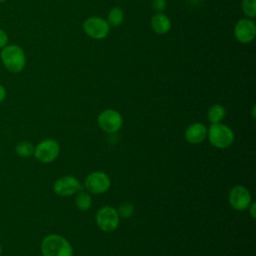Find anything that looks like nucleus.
I'll use <instances>...</instances> for the list:
<instances>
[{"instance_id": "9", "label": "nucleus", "mask_w": 256, "mask_h": 256, "mask_svg": "<svg viewBox=\"0 0 256 256\" xmlns=\"http://www.w3.org/2000/svg\"><path fill=\"white\" fill-rule=\"evenodd\" d=\"M83 29L89 37L93 39H103L108 35L110 26L103 18L90 17L83 23Z\"/></svg>"}, {"instance_id": "14", "label": "nucleus", "mask_w": 256, "mask_h": 256, "mask_svg": "<svg viewBox=\"0 0 256 256\" xmlns=\"http://www.w3.org/2000/svg\"><path fill=\"white\" fill-rule=\"evenodd\" d=\"M225 114H226V111L222 105L214 104L208 109L207 118L211 122V124L220 123L225 117Z\"/></svg>"}, {"instance_id": "15", "label": "nucleus", "mask_w": 256, "mask_h": 256, "mask_svg": "<svg viewBox=\"0 0 256 256\" xmlns=\"http://www.w3.org/2000/svg\"><path fill=\"white\" fill-rule=\"evenodd\" d=\"M34 145L26 140L20 141L15 146V152L16 154L21 158H29L34 153Z\"/></svg>"}, {"instance_id": "8", "label": "nucleus", "mask_w": 256, "mask_h": 256, "mask_svg": "<svg viewBox=\"0 0 256 256\" xmlns=\"http://www.w3.org/2000/svg\"><path fill=\"white\" fill-rule=\"evenodd\" d=\"M82 186L74 176H63L58 178L53 184V191L60 197H69L81 191Z\"/></svg>"}, {"instance_id": "21", "label": "nucleus", "mask_w": 256, "mask_h": 256, "mask_svg": "<svg viewBox=\"0 0 256 256\" xmlns=\"http://www.w3.org/2000/svg\"><path fill=\"white\" fill-rule=\"evenodd\" d=\"M8 45V35L5 30L0 28V49Z\"/></svg>"}, {"instance_id": "19", "label": "nucleus", "mask_w": 256, "mask_h": 256, "mask_svg": "<svg viewBox=\"0 0 256 256\" xmlns=\"http://www.w3.org/2000/svg\"><path fill=\"white\" fill-rule=\"evenodd\" d=\"M242 9L247 17L254 18L256 15V0H242Z\"/></svg>"}, {"instance_id": "20", "label": "nucleus", "mask_w": 256, "mask_h": 256, "mask_svg": "<svg viewBox=\"0 0 256 256\" xmlns=\"http://www.w3.org/2000/svg\"><path fill=\"white\" fill-rule=\"evenodd\" d=\"M152 7L155 11H157L158 13H161L162 11H164L166 7V0H153Z\"/></svg>"}, {"instance_id": "7", "label": "nucleus", "mask_w": 256, "mask_h": 256, "mask_svg": "<svg viewBox=\"0 0 256 256\" xmlns=\"http://www.w3.org/2000/svg\"><path fill=\"white\" fill-rule=\"evenodd\" d=\"M85 188L93 194H102L109 190L111 180L109 176L102 171L91 172L84 181Z\"/></svg>"}, {"instance_id": "17", "label": "nucleus", "mask_w": 256, "mask_h": 256, "mask_svg": "<svg viewBox=\"0 0 256 256\" xmlns=\"http://www.w3.org/2000/svg\"><path fill=\"white\" fill-rule=\"evenodd\" d=\"M124 19V13L121 8L114 7L109 11L108 14V24L112 27H118L122 24Z\"/></svg>"}, {"instance_id": "18", "label": "nucleus", "mask_w": 256, "mask_h": 256, "mask_svg": "<svg viewBox=\"0 0 256 256\" xmlns=\"http://www.w3.org/2000/svg\"><path fill=\"white\" fill-rule=\"evenodd\" d=\"M120 218L127 219L130 218L134 214V206L129 202H123L119 205L118 209H116Z\"/></svg>"}, {"instance_id": "2", "label": "nucleus", "mask_w": 256, "mask_h": 256, "mask_svg": "<svg viewBox=\"0 0 256 256\" xmlns=\"http://www.w3.org/2000/svg\"><path fill=\"white\" fill-rule=\"evenodd\" d=\"M42 256H73V247L59 234H49L41 242Z\"/></svg>"}, {"instance_id": "11", "label": "nucleus", "mask_w": 256, "mask_h": 256, "mask_svg": "<svg viewBox=\"0 0 256 256\" xmlns=\"http://www.w3.org/2000/svg\"><path fill=\"white\" fill-rule=\"evenodd\" d=\"M236 39L241 43H250L254 40L256 35L255 23L249 18L240 19L234 28Z\"/></svg>"}, {"instance_id": "12", "label": "nucleus", "mask_w": 256, "mask_h": 256, "mask_svg": "<svg viewBox=\"0 0 256 256\" xmlns=\"http://www.w3.org/2000/svg\"><path fill=\"white\" fill-rule=\"evenodd\" d=\"M207 127L199 122L189 125L185 131V139L191 144L203 142L207 137Z\"/></svg>"}, {"instance_id": "10", "label": "nucleus", "mask_w": 256, "mask_h": 256, "mask_svg": "<svg viewBox=\"0 0 256 256\" xmlns=\"http://www.w3.org/2000/svg\"><path fill=\"white\" fill-rule=\"evenodd\" d=\"M229 203L235 210H245L248 208L251 200V194L249 190L243 185H235L229 191Z\"/></svg>"}, {"instance_id": "26", "label": "nucleus", "mask_w": 256, "mask_h": 256, "mask_svg": "<svg viewBox=\"0 0 256 256\" xmlns=\"http://www.w3.org/2000/svg\"><path fill=\"white\" fill-rule=\"evenodd\" d=\"M5 1H7V0H0V3H3V2H5Z\"/></svg>"}, {"instance_id": "23", "label": "nucleus", "mask_w": 256, "mask_h": 256, "mask_svg": "<svg viewBox=\"0 0 256 256\" xmlns=\"http://www.w3.org/2000/svg\"><path fill=\"white\" fill-rule=\"evenodd\" d=\"M6 98V89L2 84H0V103L3 102Z\"/></svg>"}, {"instance_id": "22", "label": "nucleus", "mask_w": 256, "mask_h": 256, "mask_svg": "<svg viewBox=\"0 0 256 256\" xmlns=\"http://www.w3.org/2000/svg\"><path fill=\"white\" fill-rule=\"evenodd\" d=\"M248 211H249V214L251 215V217L253 218V219H255L256 218V212H255V203L254 202H251L250 203V205L248 206Z\"/></svg>"}, {"instance_id": "4", "label": "nucleus", "mask_w": 256, "mask_h": 256, "mask_svg": "<svg viewBox=\"0 0 256 256\" xmlns=\"http://www.w3.org/2000/svg\"><path fill=\"white\" fill-rule=\"evenodd\" d=\"M60 153V144L56 139L47 138L40 141L34 147L33 156L39 162L48 164L53 162Z\"/></svg>"}, {"instance_id": "6", "label": "nucleus", "mask_w": 256, "mask_h": 256, "mask_svg": "<svg viewBox=\"0 0 256 256\" xmlns=\"http://www.w3.org/2000/svg\"><path fill=\"white\" fill-rule=\"evenodd\" d=\"M98 125L102 131L113 134L120 130L123 125L122 115L114 109H106L98 116Z\"/></svg>"}, {"instance_id": "1", "label": "nucleus", "mask_w": 256, "mask_h": 256, "mask_svg": "<svg viewBox=\"0 0 256 256\" xmlns=\"http://www.w3.org/2000/svg\"><path fill=\"white\" fill-rule=\"evenodd\" d=\"M0 59L7 71L13 74L20 73L26 65V55L24 50L16 45H6L1 49Z\"/></svg>"}, {"instance_id": "16", "label": "nucleus", "mask_w": 256, "mask_h": 256, "mask_svg": "<svg viewBox=\"0 0 256 256\" xmlns=\"http://www.w3.org/2000/svg\"><path fill=\"white\" fill-rule=\"evenodd\" d=\"M76 207L81 211H86L91 208L92 205V198L91 196L85 191H79L76 194L75 198Z\"/></svg>"}, {"instance_id": "13", "label": "nucleus", "mask_w": 256, "mask_h": 256, "mask_svg": "<svg viewBox=\"0 0 256 256\" xmlns=\"http://www.w3.org/2000/svg\"><path fill=\"white\" fill-rule=\"evenodd\" d=\"M151 27L157 34H165L170 30L171 22L166 15L157 13L151 19Z\"/></svg>"}, {"instance_id": "25", "label": "nucleus", "mask_w": 256, "mask_h": 256, "mask_svg": "<svg viewBox=\"0 0 256 256\" xmlns=\"http://www.w3.org/2000/svg\"><path fill=\"white\" fill-rule=\"evenodd\" d=\"M2 255V246H1V244H0V256Z\"/></svg>"}, {"instance_id": "5", "label": "nucleus", "mask_w": 256, "mask_h": 256, "mask_svg": "<svg viewBox=\"0 0 256 256\" xmlns=\"http://www.w3.org/2000/svg\"><path fill=\"white\" fill-rule=\"evenodd\" d=\"M96 224L104 232L115 231L120 223L117 210L112 206H103L96 213Z\"/></svg>"}, {"instance_id": "3", "label": "nucleus", "mask_w": 256, "mask_h": 256, "mask_svg": "<svg viewBox=\"0 0 256 256\" xmlns=\"http://www.w3.org/2000/svg\"><path fill=\"white\" fill-rule=\"evenodd\" d=\"M208 140L218 149L228 148L234 141V133L227 125L220 123L211 124L207 130Z\"/></svg>"}, {"instance_id": "24", "label": "nucleus", "mask_w": 256, "mask_h": 256, "mask_svg": "<svg viewBox=\"0 0 256 256\" xmlns=\"http://www.w3.org/2000/svg\"><path fill=\"white\" fill-rule=\"evenodd\" d=\"M252 117L253 119H255V106H253V109H252Z\"/></svg>"}]
</instances>
